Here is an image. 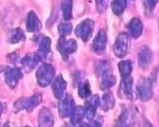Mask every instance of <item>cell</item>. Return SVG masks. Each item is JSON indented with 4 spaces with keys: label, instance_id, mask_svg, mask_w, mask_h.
Wrapping results in <instances>:
<instances>
[{
    "label": "cell",
    "instance_id": "cell-3",
    "mask_svg": "<svg viewBox=\"0 0 159 127\" xmlns=\"http://www.w3.org/2000/svg\"><path fill=\"white\" fill-rule=\"evenodd\" d=\"M137 93L140 99L143 102L151 99L153 96V84L149 78L140 77L137 85Z\"/></svg>",
    "mask_w": 159,
    "mask_h": 127
},
{
    "label": "cell",
    "instance_id": "cell-13",
    "mask_svg": "<svg viewBox=\"0 0 159 127\" xmlns=\"http://www.w3.org/2000/svg\"><path fill=\"white\" fill-rule=\"evenodd\" d=\"M126 29L132 37L137 39L143 33V25L139 18L135 17L132 18L127 24Z\"/></svg>",
    "mask_w": 159,
    "mask_h": 127
},
{
    "label": "cell",
    "instance_id": "cell-18",
    "mask_svg": "<svg viewBox=\"0 0 159 127\" xmlns=\"http://www.w3.org/2000/svg\"><path fill=\"white\" fill-rule=\"evenodd\" d=\"M99 105L101 109L104 111L113 109L115 105V98L112 91H107L102 95Z\"/></svg>",
    "mask_w": 159,
    "mask_h": 127
},
{
    "label": "cell",
    "instance_id": "cell-9",
    "mask_svg": "<svg viewBox=\"0 0 159 127\" xmlns=\"http://www.w3.org/2000/svg\"><path fill=\"white\" fill-rule=\"evenodd\" d=\"M107 33L103 30H100L92 42V50L96 54H102L104 52L106 48H107Z\"/></svg>",
    "mask_w": 159,
    "mask_h": 127
},
{
    "label": "cell",
    "instance_id": "cell-10",
    "mask_svg": "<svg viewBox=\"0 0 159 127\" xmlns=\"http://www.w3.org/2000/svg\"><path fill=\"white\" fill-rule=\"evenodd\" d=\"M134 79L132 76L122 79L119 87V94L120 98L131 100L134 97Z\"/></svg>",
    "mask_w": 159,
    "mask_h": 127
},
{
    "label": "cell",
    "instance_id": "cell-5",
    "mask_svg": "<svg viewBox=\"0 0 159 127\" xmlns=\"http://www.w3.org/2000/svg\"><path fill=\"white\" fill-rule=\"evenodd\" d=\"M94 29V21L87 18L79 23L75 29V35L83 42H88L93 35Z\"/></svg>",
    "mask_w": 159,
    "mask_h": 127
},
{
    "label": "cell",
    "instance_id": "cell-33",
    "mask_svg": "<svg viewBox=\"0 0 159 127\" xmlns=\"http://www.w3.org/2000/svg\"><path fill=\"white\" fill-rule=\"evenodd\" d=\"M144 127H152V125L149 123V122H147L144 126Z\"/></svg>",
    "mask_w": 159,
    "mask_h": 127
},
{
    "label": "cell",
    "instance_id": "cell-31",
    "mask_svg": "<svg viewBox=\"0 0 159 127\" xmlns=\"http://www.w3.org/2000/svg\"><path fill=\"white\" fill-rule=\"evenodd\" d=\"M91 127H102V126H101V124L99 121H93Z\"/></svg>",
    "mask_w": 159,
    "mask_h": 127
},
{
    "label": "cell",
    "instance_id": "cell-4",
    "mask_svg": "<svg viewBox=\"0 0 159 127\" xmlns=\"http://www.w3.org/2000/svg\"><path fill=\"white\" fill-rule=\"evenodd\" d=\"M129 48V39L125 32H121L116 37L113 47V52L118 58H124Z\"/></svg>",
    "mask_w": 159,
    "mask_h": 127
},
{
    "label": "cell",
    "instance_id": "cell-16",
    "mask_svg": "<svg viewBox=\"0 0 159 127\" xmlns=\"http://www.w3.org/2000/svg\"><path fill=\"white\" fill-rule=\"evenodd\" d=\"M22 77L23 74L20 69L18 68H11L6 72L5 81L9 86L14 88Z\"/></svg>",
    "mask_w": 159,
    "mask_h": 127
},
{
    "label": "cell",
    "instance_id": "cell-23",
    "mask_svg": "<svg viewBox=\"0 0 159 127\" xmlns=\"http://www.w3.org/2000/svg\"><path fill=\"white\" fill-rule=\"evenodd\" d=\"M78 94L81 98H88L91 96L92 90L88 80L81 81L78 84Z\"/></svg>",
    "mask_w": 159,
    "mask_h": 127
},
{
    "label": "cell",
    "instance_id": "cell-25",
    "mask_svg": "<svg viewBox=\"0 0 159 127\" xmlns=\"http://www.w3.org/2000/svg\"><path fill=\"white\" fill-rule=\"evenodd\" d=\"M40 61V59L35 55H29L26 56L22 59V64L26 68L32 69L35 67L37 64Z\"/></svg>",
    "mask_w": 159,
    "mask_h": 127
},
{
    "label": "cell",
    "instance_id": "cell-14",
    "mask_svg": "<svg viewBox=\"0 0 159 127\" xmlns=\"http://www.w3.org/2000/svg\"><path fill=\"white\" fill-rule=\"evenodd\" d=\"M67 88V83L62 75H59L52 84V90L56 98L62 99Z\"/></svg>",
    "mask_w": 159,
    "mask_h": 127
},
{
    "label": "cell",
    "instance_id": "cell-20",
    "mask_svg": "<svg viewBox=\"0 0 159 127\" xmlns=\"http://www.w3.org/2000/svg\"><path fill=\"white\" fill-rule=\"evenodd\" d=\"M51 46V40L47 37H42L40 39L39 48L38 52L37 54V56L39 57L40 61L45 59L50 52Z\"/></svg>",
    "mask_w": 159,
    "mask_h": 127
},
{
    "label": "cell",
    "instance_id": "cell-32",
    "mask_svg": "<svg viewBox=\"0 0 159 127\" xmlns=\"http://www.w3.org/2000/svg\"><path fill=\"white\" fill-rule=\"evenodd\" d=\"M76 127H91V126L88 124V123H83L81 125H79V126H76Z\"/></svg>",
    "mask_w": 159,
    "mask_h": 127
},
{
    "label": "cell",
    "instance_id": "cell-27",
    "mask_svg": "<svg viewBox=\"0 0 159 127\" xmlns=\"http://www.w3.org/2000/svg\"><path fill=\"white\" fill-rule=\"evenodd\" d=\"M11 42L15 43H18L21 41H24L26 39L25 32L23 30L21 29H16L14 30L11 35Z\"/></svg>",
    "mask_w": 159,
    "mask_h": 127
},
{
    "label": "cell",
    "instance_id": "cell-35",
    "mask_svg": "<svg viewBox=\"0 0 159 127\" xmlns=\"http://www.w3.org/2000/svg\"><path fill=\"white\" fill-rule=\"evenodd\" d=\"M23 127H30V126H23Z\"/></svg>",
    "mask_w": 159,
    "mask_h": 127
},
{
    "label": "cell",
    "instance_id": "cell-28",
    "mask_svg": "<svg viewBox=\"0 0 159 127\" xmlns=\"http://www.w3.org/2000/svg\"><path fill=\"white\" fill-rule=\"evenodd\" d=\"M72 25L69 21H63L61 23L58 27V31L62 37L69 35L72 32Z\"/></svg>",
    "mask_w": 159,
    "mask_h": 127
},
{
    "label": "cell",
    "instance_id": "cell-17",
    "mask_svg": "<svg viewBox=\"0 0 159 127\" xmlns=\"http://www.w3.org/2000/svg\"><path fill=\"white\" fill-rule=\"evenodd\" d=\"M133 123V113L131 111L126 109L119 116L114 127H131Z\"/></svg>",
    "mask_w": 159,
    "mask_h": 127
},
{
    "label": "cell",
    "instance_id": "cell-1",
    "mask_svg": "<svg viewBox=\"0 0 159 127\" xmlns=\"http://www.w3.org/2000/svg\"><path fill=\"white\" fill-rule=\"evenodd\" d=\"M98 77L101 79L100 89L102 91L108 90L116 83V79L113 73L111 64L107 61H99L95 66Z\"/></svg>",
    "mask_w": 159,
    "mask_h": 127
},
{
    "label": "cell",
    "instance_id": "cell-34",
    "mask_svg": "<svg viewBox=\"0 0 159 127\" xmlns=\"http://www.w3.org/2000/svg\"><path fill=\"white\" fill-rule=\"evenodd\" d=\"M3 107L2 105V104L0 103V115H1L2 111H3Z\"/></svg>",
    "mask_w": 159,
    "mask_h": 127
},
{
    "label": "cell",
    "instance_id": "cell-11",
    "mask_svg": "<svg viewBox=\"0 0 159 127\" xmlns=\"http://www.w3.org/2000/svg\"><path fill=\"white\" fill-rule=\"evenodd\" d=\"M99 103L100 98L98 94L92 96L86 101V103H85L84 112L85 116L88 120L92 121L94 118L98 107L99 106Z\"/></svg>",
    "mask_w": 159,
    "mask_h": 127
},
{
    "label": "cell",
    "instance_id": "cell-8",
    "mask_svg": "<svg viewBox=\"0 0 159 127\" xmlns=\"http://www.w3.org/2000/svg\"><path fill=\"white\" fill-rule=\"evenodd\" d=\"M75 108V103L73 97L67 94L59 103L58 109L60 116L62 118L71 117Z\"/></svg>",
    "mask_w": 159,
    "mask_h": 127
},
{
    "label": "cell",
    "instance_id": "cell-12",
    "mask_svg": "<svg viewBox=\"0 0 159 127\" xmlns=\"http://www.w3.org/2000/svg\"><path fill=\"white\" fill-rule=\"evenodd\" d=\"M153 53L148 47H143L138 55V62L140 68L143 70H148L152 64Z\"/></svg>",
    "mask_w": 159,
    "mask_h": 127
},
{
    "label": "cell",
    "instance_id": "cell-2",
    "mask_svg": "<svg viewBox=\"0 0 159 127\" xmlns=\"http://www.w3.org/2000/svg\"><path fill=\"white\" fill-rule=\"evenodd\" d=\"M55 74V68L52 64H42L37 69L35 74L38 84L43 88L48 86L54 79Z\"/></svg>",
    "mask_w": 159,
    "mask_h": 127
},
{
    "label": "cell",
    "instance_id": "cell-6",
    "mask_svg": "<svg viewBox=\"0 0 159 127\" xmlns=\"http://www.w3.org/2000/svg\"><path fill=\"white\" fill-rule=\"evenodd\" d=\"M57 49L63 60L67 61L69 56L75 53L77 49V43L74 39H66L61 37L58 41Z\"/></svg>",
    "mask_w": 159,
    "mask_h": 127
},
{
    "label": "cell",
    "instance_id": "cell-22",
    "mask_svg": "<svg viewBox=\"0 0 159 127\" xmlns=\"http://www.w3.org/2000/svg\"><path fill=\"white\" fill-rule=\"evenodd\" d=\"M85 116L84 108L81 106H77L75 107L74 112L71 116L70 123L73 126L79 125L82 123Z\"/></svg>",
    "mask_w": 159,
    "mask_h": 127
},
{
    "label": "cell",
    "instance_id": "cell-21",
    "mask_svg": "<svg viewBox=\"0 0 159 127\" xmlns=\"http://www.w3.org/2000/svg\"><path fill=\"white\" fill-rule=\"evenodd\" d=\"M118 69L121 78H127L131 76L133 64L130 60L121 61L118 63Z\"/></svg>",
    "mask_w": 159,
    "mask_h": 127
},
{
    "label": "cell",
    "instance_id": "cell-19",
    "mask_svg": "<svg viewBox=\"0 0 159 127\" xmlns=\"http://www.w3.org/2000/svg\"><path fill=\"white\" fill-rule=\"evenodd\" d=\"M39 127H54V119L51 111L46 108H42L39 118Z\"/></svg>",
    "mask_w": 159,
    "mask_h": 127
},
{
    "label": "cell",
    "instance_id": "cell-29",
    "mask_svg": "<svg viewBox=\"0 0 159 127\" xmlns=\"http://www.w3.org/2000/svg\"><path fill=\"white\" fill-rule=\"evenodd\" d=\"M158 1H144L145 12L146 15L151 16Z\"/></svg>",
    "mask_w": 159,
    "mask_h": 127
},
{
    "label": "cell",
    "instance_id": "cell-15",
    "mask_svg": "<svg viewBox=\"0 0 159 127\" xmlns=\"http://www.w3.org/2000/svg\"><path fill=\"white\" fill-rule=\"evenodd\" d=\"M26 30L29 32H35L41 28V22L34 11H31L28 13L26 16Z\"/></svg>",
    "mask_w": 159,
    "mask_h": 127
},
{
    "label": "cell",
    "instance_id": "cell-24",
    "mask_svg": "<svg viewBox=\"0 0 159 127\" xmlns=\"http://www.w3.org/2000/svg\"><path fill=\"white\" fill-rule=\"evenodd\" d=\"M127 1L126 0H118L113 1L111 4V7L113 13L116 16H121L125 11L127 6Z\"/></svg>",
    "mask_w": 159,
    "mask_h": 127
},
{
    "label": "cell",
    "instance_id": "cell-7",
    "mask_svg": "<svg viewBox=\"0 0 159 127\" xmlns=\"http://www.w3.org/2000/svg\"><path fill=\"white\" fill-rule=\"evenodd\" d=\"M42 99V94L40 93L35 94L30 98L20 99L15 103V108L19 111H32L41 103Z\"/></svg>",
    "mask_w": 159,
    "mask_h": 127
},
{
    "label": "cell",
    "instance_id": "cell-26",
    "mask_svg": "<svg viewBox=\"0 0 159 127\" xmlns=\"http://www.w3.org/2000/svg\"><path fill=\"white\" fill-rule=\"evenodd\" d=\"M64 18L66 21H69L72 18V1H63L61 4Z\"/></svg>",
    "mask_w": 159,
    "mask_h": 127
},
{
    "label": "cell",
    "instance_id": "cell-30",
    "mask_svg": "<svg viewBox=\"0 0 159 127\" xmlns=\"http://www.w3.org/2000/svg\"><path fill=\"white\" fill-rule=\"evenodd\" d=\"M96 5L97 10L99 13H102L107 8V3L105 1H96Z\"/></svg>",
    "mask_w": 159,
    "mask_h": 127
}]
</instances>
